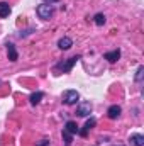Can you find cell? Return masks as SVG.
Returning <instances> with one entry per match:
<instances>
[{
  "mask_svg": "<svg viewBox=\"0 0 144 146\" xmlns=\"http://www.w3.org/2000/svg\"><path fill=\"white\" fill-rule=\"evenodd\" d=\"M78 60H80V56L76 54V56H71V58H68V60H63V61H59L56 66H54V72H61V73H70L71 72V68L78 63Z\"/></svg>",
  "mask_w": 144,
  "mask_h": 146,
  "instance_id": "obj_1",
  "label": "cell"
},
{
  "mask_svg": "<svg viewBox=\"0 0 144 146\" xmlns=\"http://www.w3.org/2000/svg\"><path fill=\"white\" fill-rule=\"evenodd\" d=\"M36 14H37L39 19L49 21V19L54 15V9H53V5H49V3H41V5L36 7Z\"/></svg>",
  "mask_w": 144,
  "mask_h": 146,
  "instance_id": "obj_2",
  "label": "cell"
},
{
  "mask_svg": "<svg viewBox=\"0 0 144 146\" xmlns=\"http://www.w3.org/2000/svg\"><path fill=\"white\" fill-rule=\"evenodd\" d=\"M63 104L65 106H75L78 100H80V94L76 92V90H66V92H63Z\"/></svg>",
  "mask_w": 144,
  "mask_h": 146,
  "instance_id": "obj_3",
  "label": "cell"
},
{
  "mask_svg": "<svg viewBox=\"0 0 144 146\" xmlns=\"http://www.w3.org/2000/svg\"><path fill=\"white\" fill-rule=\"evenodd\" d=\"M92 114V104L90 102H80L76 106V115L78 117H88Z\"/></svg>",
  "mask_w": 144,
  "mask_h": 146,
  "instance_id": "obj_4",
  "label": "cell"
},
{
  "mask_svg": "<svg viewBox=\"0 0 144 146\" xmlns=\"http://www.w3.org/2000/svg\"><path fill=\"white\" fill-rule=\"evenodd\" d=\"M5 48H7V56H9V61L15 63V61L19 60V53H17V49H15V44H14V42H7V44H5Z\"/></svg>",
  "mask_w": 144,
  "mask_h": 146,
  "instance_id": "obj_5",
  "label": "cell"
},
{
  "mask_svg": "<svg viewBox=\"0 0 144 146\" xmlns=\"http://www.w3.org/2000/svg\"><path fill=\"white\" fill-rule=\"evenodd\" d=\"M95 124H97V119H95V117H90V119L85 122L83 129H78V134H80V136H87V134H88V131L95 127Z\"/></svg>",
  "mask_w": 144,
  "mask_h": 146,
  "instance_id": "obj_6",
  "label": "cell"
},
{
  "mask_svg": "<svg viewBox=\"0 0 144 146\" xmlns=\"http://www.w3.org/2000/svg\"><path fill=\"white\" fill-rule=\"evenodd\" d=\"M119 58H120V49H114V51H108L104 54V60H107L108 63H115Z\"/></svg>",
  "mask_w": 144,
  "mask_h": 146,
  "instance_id": "obj_7",
  "label": "cell"
},
{
  "mask_svg": "<svg viewBox=\"0 0 144 146\" xmlns=\"http://www.w3.org/2000/svg\"><path fill=\"white\" fill-rule=\"evenodd\" d=\"M73 46V41H71V37H61L59 41H58V48L59 49H63V51H68L70 48Z\"/></svg>",
  "mask_w": 144,
  "mask_h": 146,
  "instance_id": "obj_8",
  "label": "cell"
},
{
  "mask_svg": "<svg viewBox=\"0 0 144 146\" xmlns=\"http://www.w3.org/2000/svg\"><path fill=\"white\" fill-rule=\"evenodd\" d=\"M120 112H122V109H120V106H117V104H114V106H110L107 110V115L110 117V119H117L119 115H120Z\"/></svg>",
  "mask_w": 144,
  "mask_h": 146,
  "instance_id": "obj_9",
  "label": "cell"
},
{
  "mask_svg": "<svg viewBox=\"0 0 144 146\" xmlns=\"http://www.w3.org/2000/svg\"><path fill=\"white\" fill-rule=\"evenodd\" d=\"M10 12H12L10 5H9L7 2H0V19L9 17V15H10Z\"/></svg>",
  "mask_w": 144,
  "mask_h": 146,
  "instance_id": "obj_10",
  "label": "cell"
},
{
  "mask_svg": "<svg viewBox=\"0 0 144 146\" xmlns=\"http://www.w3.org/2000/svg\"><path fill=\"white\" fill-rule=\"evenodd\" d=\"M129 141L132 146H144V136L143 134H131Z\"/></svg>",
  "mask_w": 144,
  "mask_h": 146,
  "instance_id": "obj_11",
  "label": "cell"
},
{
  "mask_svg": "<svg viewBox=\"0 0 144 146\" xmlns=\"http://www.w3.org/2000/svg\"><path fill=\"white\" fill-rule=\"evenodd\" d=\"M42 97H44V94H42V92H34V94H31L29 102H31L32 106H37V104L42 100Z\"/></svg>",
  "mask_w": 144,
  "mask_h": 146,
  "instance_id": "obj_12",
  "label": "cell"
},
{
  "mask_svg": "<svg viewBox=\"0 0 144 146\" xmlns=\"http://www.w3.org/2000/svg\"><path fill=\"white\" fill-rule=\"evenodd\" d=\"M65 131H68L70 134H78V126H76V122H73V121H66V124H65Z\"/></svg>",
  "mask_w": 144,
  "mask_h": 146,
  "instance_id": "obj_13",
  "label": "cell"
},
{
  "mask_svg": "<svg viewBox=\"0 0 144 146\" xmlns=\"http://www.w3.org/2000/svg\"><path fill=\"white\" fill-rule=\"evenodd\" d=\"M105 21H107V19H105V15H104V14H97V15L93 17V22H95L97 26H104V24H105Z\"/></svg>",
  "mask_w": 144,
  "mask_h": 146,
  "instance_id": "obj_14",
  "label": "cell"
},
{
  "mask_svg": "<svg viewBox=\"0 0 144 146\" xmlns=\"http://www.w3.org/2000/svg\"><path fill=\"white\" fill-rule=\"evenodd\" d=\"M63 139H65V146H71L73 134H70L68 131H65V129H63Z\"/></svg>",
  "mask_w": 144,
  "mask_h": 146,
  "instance_id": "obj_15",
  "label": "cell"
},
{
  "mask_svg": "<svg viewBox=\"0 0 144 146\" xmlns=\"http://www.w3.org/2000/svg\"><path fill=\"white\" fill-rule=\"evenodd\" d=\"M143 76H144V66H139V68H137V72H136L134 80H136L137 83H141V82H143Z\"/></svg>",
  "mask_w": 144,
  "mask_h": 146,
  "instance_id": "obj_16",
  "label": "cell"
},
{
  "mask_svg": "<svg viewBox=\"0 0 144 146\" xmlns=\"http://www.w3.org/2000/svg\"><path fill=\"white\" fill-rule=\"evenodd\" d=\"M32 33H34V27H29V29H24V31H20V33H19L17 36H19L20 39H22V37H27V36H31Z\"/></svg>",
  "mask_w": 144,
  "mask_h": 146,
  "instance_id": "obj_17",
  "label": "cell"
},
{
  "mask_svg": "<svg viewBox=\"0 0 144 146\" xmlns=\"http://www.w3.org/2000/svg\"><path fill=\"white\" fill-rule=\"evenodd\" d=\"M49 143H51V141H49V139H46V138H44V139H41V141H39V143H37L36 146H49Z\"/></svg>",
  "mask_w": 144,
  "mask_h": 146,
  "instance_id": "obj_18",
  "label": "cell"
},
{
  "mask_svg": "<svg viewBox=\"0 0 144 146\" xmlns=\"http://www.w3.org/2000/svg\"><path fill=\"white\" fill-rule=\"evenodd\" d=\"M44 3H49V5H53V3H58L59 0H42Z\"/></svg>",
  "mask_w": 144,
  "mask_h": 146,
  "instance_id": "obj_19",
  "label": "cell"
},
{
  "mask_svg": "<svg viewBox=\"0 0 144 146\" xmlns=\"http://www.w3.org/2000/svg\"><path fill=\"white\" fill-rule=\"evenodd\" d=\"M115 146H122V145H115Z\"/></svg>",
  "mask_w": 144,
  "mask_h": 146,
  "instance_id": "obj_20",
  "label": "cell"
},
{
  "mask_svg": "<svg viewBox=\"0 0 144 146\" xmlns=\"http://www.w3.org/2000/svg\"><path fill=\"white\" fill-rule=\"evenodd\" d=\"M0 85H2V80H0Z\"/></svg>",
  "mask_w": 144,
  "mask_h": 146,
  "instance_id": "obj_21",
  "label": "cell"
}]
</instances>
